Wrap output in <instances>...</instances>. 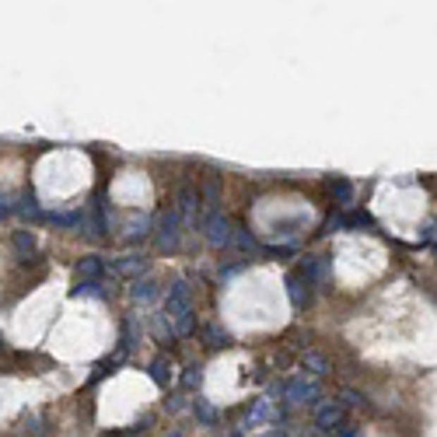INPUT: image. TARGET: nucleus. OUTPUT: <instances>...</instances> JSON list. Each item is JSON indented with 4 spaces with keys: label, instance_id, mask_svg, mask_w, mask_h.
I'll list each match as a JSON object with an SVG mask.
<instances>
[{
    "label": "nucleus",
    "instance_id": "17",
    "mask_svg": "<svg viewBox=\"0 0 437 437\" xmlns=\"http://www.w3.org/2000/svg\"><path fill=\"white\" fill-rule=\"evenodd\" d=\"M192 413H196V420H199L203 427H214V424H217V410H214L207 399H196V402H192Z\"/></svg>",
    "mask_w": 437,
    "mask_h": 437
},
{
    "label": "nucleus",
    "instance_id": "29",
    "mask_svg": "<svg viewBox=\"0 0 437 437\" xmlns=\"http://www.w3.org/2000/svg\"><path fill=\"white\" fill-rule=\"evenodd\" d=\"M266 437H283V434H280V431H276V434H266Z\"/></svg>",
    "mask_w": 437,
    "mask_h": 437
},
{
    "label": "nucleus",
    "instance_id": "20",
    "mask_svg": "<svg viewBox=\"0 0 437 437\" xmlns=\"http://www.w3.org/2000/svg\"><path fill=\"white\" fill-rule=\"evenodd\" d=\"M329 189H333V196H336L343 207H350V203H353V185H350L347 178H333V182H329Z\"/></svg>",
    "mask_w": 437,
    "mask_h": 437
},
{
    "label": "nucleus",
    "instance_id": "19",
    "mask_svg": "<svg viewBox=\"0 0 437 437\" xmlns=\"http://www.w3.org/2000/svg\"><path fill=\"white\" fill-rule=\"evenodd\" d=\"M14 210H18V214H21L25 221H46V214L39 210V203H35L32 196H25V199H21V203H18Z\"/></svg>",
    "mask_w": 437,
    "mask_h": 437
},
{
    "label": "nucleus",
    "instance_id": "16",
    "mask_svg": "<svg viewBox=\"0 0 437 437\" xmlns=\"http://www.w3.org/2000/svg\"><path fill=\"white\" fill-rule=\"evenodd\" d=\"M130 297H133V301H151V297H158V283H154V280H133Z\"/></svg>",
    "mask_w": 437,
    "mask_h": 437
},
{
    "label": "nucleus",
    "instance_id": "28",
    "mask_svg": "<svg viewBox=\"0 0 437 437\" xmlns=\"http://www.w3.org/2000/svg\"><path fill=\"white\" fill-rule=\"evenodd\" d=\"M11 214H14V207L7 199H0V217H11Z\"/></svg>",
    "mask_w": 437,
    "mask_h": 437
},
{
    "label": "nucleus",
    "instance_id": "18",
    "mask_svg": "<svg viewBox=\"0 0 437 437\" xmlns=\"http://www.w3.org/2000/svg\"><path fill=\"white\" fill-rule=\"evenodd\" d=\"M203 343H207L210 350L228 347V333H224L221 326H207V329H203Z\"/></svg>",
    "mask_w": 437,
    "mask_h": 437
},
{
    "label": "nucleus",
    "instance_id": "15",
    "mask_svg": "<svg viewBox=\"0 0 437 437\" xmlns=\"http://www.w3.org/2000/svg\"><path fill=\"white\" fill-rule=\"evenodd\" d=\"M78 273H81L85 280H101L105 262H101V256H85V259L78 262Z\"/></svg>",
    "mask_w": 437,
    "mask_h": 437
},
{
    "label": "nucleus",
    "instance_id": "23",
    "mask_svg": "<svg viewBox=\"0 0 437 437\" xmlns=\"http://www.w3.org/2000/svg\"><path fill=\"white\" fill-rule=\"evenodd\" d=\"M154 336H158V343H172L175 340V329L165 315H154Z\"/></svg>",
    "mask_w": 437,
    "mask_h": 437
},
{
    "label": "nucleus",
    "instance_id": "26",
    "mask_svg": "<svg viewBox=\"0 0 437 437\" xmlns=\"http://www.w3.org/2000/svg\"><path fill=\"white\" fill-rule=\"evenodd\" d=\"M199 381H203V367H199V364H189V367H185V374H182V388H189V392H192Z\"/></svg>",
    "mask_w": 437,
    "mask_h": 437
},
{
    "label": "nucleus",
    "instance_id": "27",
    "mask_svg": "<svg viewBox=\"0 0 437 437\" xmlns=\"http://www.w3.org/2000/svg\"><path fill=\"white\" fill-rule=\"evenodd\" d=\"M340 399H343V406H350V410H357V406L364 402V395H360V392H353V388H343V392H340Z\"/></svg>",
    "mask_w": 437,
    "mask_h": 437
},
{
    "label": "nucleus",
    "instance_id": "22",
    "mask_svg": "<svg viewBox=\"0 0 437 437\" xmlns=\"http://www.w3.org/2000/svg\"><path fill=\"white\" fill-rule=\"evenodd\" d=\"M14 249H18V256H32L35 252V235L32 231H14Z\"/></svg>",
    "mask_w": 437,
    "mask_h": 437
},
{
    "label": "nucleus",
    "instance_id": "5",
    "mask_svg": "<svg viewBox=\"0 0 437 437\" xmlns=\"http://www.w3.org/2000/svg\"><path fill=\"white\" fill-rule=\"evenodd\" d=\"M147 266H151V259L144 252H130V256L112 262V276H119V280H140V273H147Z\"/></svg>",
    "mask_w": 437,
    "mask_h": 437
},
{
    "label": "nucleus",
    "instance_id": "6",
    "mask_svg": "<svg viewBox=\"0 0 437 437\" xmlns=\"http://www.w3.org/2000/svg\"><path fill=\"white\" fill-rule=\"evenodd\" d=\"M343 417H347V413H343L340 402L319 406V410H315V427H319V431H340V427H343Z\"/></svg>",
    "mask_w": 437,
    "mask_h": 437
},
{
    "label": "nucleus",
    "instance_id": "21",
    "mask_svg": "<svg viewBox=\"0 0 437 437\" xmlns=\"http://www.w3.org/2000/svg\"><path fill=\"white\" fill-rule=\"evenodd\" d=\"M231 245H238L242 252H256L259 245H256V238L249 235V228H235V235H231Z\"/></svg>",
    "mask_w": 437,
    "mask_h": 437
},
{
    "label": "nucleus",
    "instance_id": "11",
    "mask_svg": "<svg viewBox=\"0 0 437 437\" xmlns=\"http://www.w3.org/2000/svg\"><path fill=\"white\" fill-rule=\"evenodd\" d=\"M81 228H85L91 238H101V235H109V221H105V210H101V203H94V207L87 210V214H85V224H81Z\"/></svg>",
    "mask_w": 437,
    "mask_h": 437
},
{
    "label": "nucleus",
    "instance_id": "31",
    "mask_svg": "<svg viewBox=\"0 0 437 437\" xmlns=\"http://www.w3.org/2000/svg\"><path fill=\"white\" fill-rule=\"evenodd\" d=\"M0 350H4V343H0Z\"/></svg>",
    "mask_w": 437,
    "mask_h": 437
},
{
    "label": "nucleus",
    "instance_id": "8",
    "mask_svg": "<svg viewBox=\"0 0 437 437\" xmlns=\"http://www.w3.org/2000/svg\"><path fill=\"white\" fill-rule=\"evenodd\" d=\"M287 297H290V304L301 312V308H308V301H312V290H308V280L301 276V273H290L287 276Z\"/></svg>",
    "mask_w": 437,
    "mask_h": 437
},
{
    "label": "nucleus",
    "instance_id": "7",
    "mask_svg": "<svg viewBox=\"0 0 437 437\" xmlns=\"http://www.w3.org/2000/svg\"><path fill=\"white\" fill-rule=\"evenodd\" d=\"M175 203H178V207H175L178 214H196V207H199V189H196L189 178H182L178 189H175Z\"/></svg>",
    "mask_w": 437,
    "mask_h": 437
},
{
    "label": "nucleus",
    "instance_id": "4",
    "mask_svg": "<svg viewBox=\"0 0 437 437\" xmlns=\"http://www.w3.org/2000/svg\"><path fill=\"white\" fill-rule=\"evenodd\" d=\"M280 395H283V402H287V406L315 402V399H319V385H315V381H308V378H290V381H283Z\"/></svg>",
    "mask_w": 437,
    "mask_h": 437
},
{
    "label": "nucleus",
    "instance_id": "25",
    "mask_svg": "<svg viewBox=\"0 0 437 437\" xmlns=\"http://www.w3.org/2000/svg\"><path fill=\"white\" fill-rule=\"evenodd\" d=\"M74 294L78 297H105V290H101V280H81L78 287H74Z\"/></svg>",
    "mask_w": 437,
    "mask_h": 437
},
{
    "label": "nucleus",
    "instance_id": "10",
    "mask_svg": "<svg viewBox=\"0 0 437 437\" xmlns=\"http://www.w3.org/2000/svg\"><path fill=\"white\" fill-rule=\"evenodd\" d=\"M301 276L312 283H326L329 280V259L326 256H308V259H301Z\"/></svg>",
    "mask_w": 437,
    "mask_h": 437
},
{
    "label": "nucleus",
    "instance_id": "1",
    "mask_svg": "<svg viewBox=\"0 0 437 437\" xmlns=\"http://www.w3.org/2000/svg\"><path fill=\"white\" fill-rule=\"evenodd\" d=\"M165 319L172 322L175 336H189L196 329V312H192V290L185 280H175L165 297Z\"/></svg>",
    "mask_w": 437,
    "mask_h": 437
},
{
    "label": "nucleus",
    "instance_id": "9",
    "mask_svg": "<svg viewBox=\"0 0 437 437\" xmlns=\"http://www.w3.org/2000/svg\"><path fill=\"white\" fill-rule=\"evenodd\" d=\"M151 235V217L147 214H130L126 221H123V238L126 242H140V238H147Z\"/></svg>",
    "mask_w": 437,
    "mask_h": 437
},
{
    "label": "nucleus",
    "instance_id": "30",
    "mask_svg": "<svg viewBox=\"0 0 437 437\" xmlns=\"http://www.w3.org/2000/svg\"><path fill=\"white\" fill-rule=\"evenodd\" d=\"M168 437H182V434H178V431H172V434H168Z\"/></svg>",
    "mask_w": 437,
    "mask_h": 437
},
{
    "label": "nucleus",
    "instance_id": "2",
    "mask_svg": "<svg viewBox=\"0 0 437 437\" xmlns=\"http://www.w3.org/2000/svg\"><path fill=\"white\" fill-rule=\"evenodd\" d=\"M178 238H182V214L178 210H165L158 217V231H154L158 252H175L178 249Z\"/></svg>",
    "mask_w": 437,
    "mask_h": 437
},
{
    "label": "nucleus",
    "instance_id": "13",
    "mask_svg": "<svg viewBox=\"0 0 437 437\" xmlns=\"http://www.w3.org/2000/svg\"><path fill=\"white\" fill-rule=\"evenodd\" d=\"M301 367H308V371H312V374H319V378L333 371V364H329V357H322L319 350H308V353L301 357Z\"/></svg>",
    "mask_w": 437,
    "mask_h": 437
},
{
    "label": "nucleus",
    "instance_id": "14",
    "mask_svg": "<svg viewBox=\"0 0 437 437\" xmlns=\"http://www.w3.org/2000/svg\"><path fill=\"white\" fill-rule=\"evenodd\" d=\"M151 378H154V385H161V388L172 385V364H168V357H154V360H151Z\"/></svg>",
    "mask_w": 437,
    "mask_h": 437
},
{
    "label": "nucleus",
    "instance_id": "12",
    "mask_svg": "<svg viewBox=\"0 0 437 437\" xmlns=\"http://www.w3.org/2000/svg\"><path fill=\"white\" fill-rule=\"evenodd\" d=\"M199 203L207 207V214H217V210H221V185H217V178H207V182H203Z\"/></svg>",
    "mask_w": 437,
    "mask_h": 437
},
{
    "label": "nucleus",
    "instance_id": "3",
    "mask_svg": "<svg viewBox=\"0 0 437 437\" xmlns=\"http://www.w3.org/2000/svg\"><path fill=\"white\" fill-rule=\"evenodd\" d=\"M203 235H207L210 249H228L235 231H231V221L217 210V214H203Z\"/></svg>",
    "mask_w": 437,
    "mask_h": 437
},
{
    "label": "nucleus",
    "instance_id": "24",
    "mask_svg": "<svg viewBox=\"0 0 437 437\" xmlns=\"http://www.w3.org/2000/svg\"><path fill=\"white\" fill-rule=\"evenodd\" d=\"M266 417H269V399H256L252 410H249V424H245V427H256V424H262Z\"/></svg>",
    "mask_w": 437,
    "mask_h": 437
}]
</instances>
